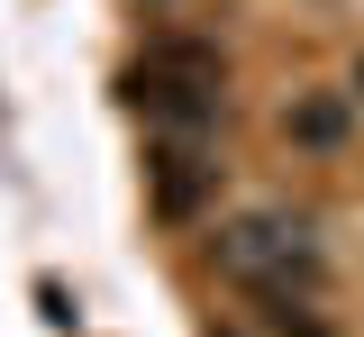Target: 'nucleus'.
<instances>
[{
    "instance_id": "nucleus-3",
    "label": "nucleus",
    "mask_w": 364,
    "mask_h": 337,
    "mask_svg": "<svg viewBox=\"0 0 364 337\" xmlns=\"http://www.w3.org/2000/svg\"><path fill=\"white\" fill-rule=\"evenodd\" d=\"M282 128H291V146H310V155H328V146L346 137V92H310L282 109Z\"/></svg>"
},
{
    "instance_id": "nucleus-4",
    "label": "nucleus",
    "mask_w": 364,
    "mask_h": 337,
    "mask_svg": "<svg viewBox=\"0 0 364 337\" xmlns=\"http://www.w3.org/2000/svg\"><path fill=\"white\" fill-rule=\"evenodd\" d=\"M355 92H364V73H355Z\"/></svg>"
},
{
    "instance_id": "nucleus-2",
    "label": "nucleus",
    "mask_w": 364,
    "mask_h": 337,
    "mask_svg": "<svg viewBox=\"0 0 364 337\" xmlns=\"http://www.w3.org/2000/svg\"><path fill=\"white\" fill-rule=\"evenodd\" d=\"M210 183H219V164H210V155H200L191 137H173L164 155H155V164H146V192H155V219H191Z\"/></svg>"
},
{
    "instance_id": "nucleus-1",
    "label": "nucleus",
    "mask_w": 364,
    "mask_h": 337,
    "mask_svg": "<svg viewBox=\"0 0 364 337\" xmlns=\"http://www.w3.org/2000/svg\"><path fill=\"white\" fill-rule=\"evenodd\" d=\"M210 255H219L228 283H246V291H291V283H310V274H318L310 228L282 219V210H246V219H228L219 237H210Z\"/></svg>"
}]
</instances>
